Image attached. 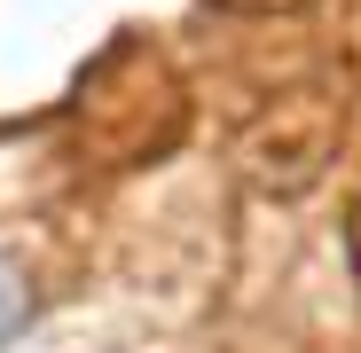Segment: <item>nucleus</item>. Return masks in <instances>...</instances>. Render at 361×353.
<instances>
[{
  "label": "nucleus",
  "instance_id": "nucleus-1",
  "mask_svg": "<svg viewBox=\"0 0 361 353\" xmlns=\"http://www.w3.org/2000/svg\"><path fill=\"white\" fill-rule=\"evenodd\" d=\"M24 314H32V290H24V267L0 252V345H8L16 330H24Z\"/></svg>",
  "mask_w": 361,
  "mask_h": 353
}]
</instances>
